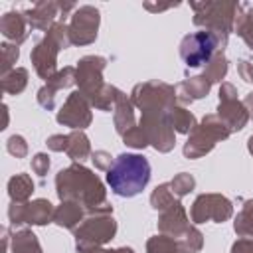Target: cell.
<instances>
[{"label": "cell", "instance_id": "13", "mask_svg": "<svg viewBox=\"0 0 253 253\" xmlns=\"http://www.w3.org/2000/svg\"><path fill=\"white\" fill-rule=\"evenodd\" d=\"M219 105H217V117L227 125L231 132L245 128L249 121V113L243 105V101L237 99V89L231 83H221L219 85Z\"/></svg>", "mask_w": 253, "mask_h": 253}, {"label": "cell", "instance_id": "29", "mask_svg": "<svg viewBox=\"0 0 253 253\" xmlns=\"http://www.w3.org/2000/svg\"><path fill=\"white\" fill-rule=\"evenodd\" d=\"M2 91L8 95H20L28 85V69L26 67H14L10 73L2 75Z\"/></svg>", "mask_w": 253, "mask_h": 253}, {"label": "cell", "instance_id": "12", "mask_svg": "<svg viewBox=\"0 0 253 253\" xmlns=\"http://www.w3.org/2000/svg\"><path fill=\"white\" fill-rule=\"evenodd\" d=\"M53 215H55V208L45 198H38L32 202H12L8 208V217L14 227L22 223L45 225L53 221Z\"/></svg>", "mask_w": 253, "mask_h": 253}, {"label": "cell", "instance_id": "5", "mask_svg": "<svg viewBox=\"0 0 253 253\" xmlns=\"http://www.w3.org/2000/svg\"><path fill=\"white\" fill-rule=\"evenodd\" d=\"M71 45V38H69V26L65 22H55L45 36L34 45L30 59L34 63L36 73L42 79H51L59 69H57V53L61 49H67Z\"/></svg>", "mask_w": 253, "mask_h": 253}, {"label": "cell", "instance_id": "27", "mask_svg": "<svg viewBox=\"0 0 253 253\" xmlns=\"http://www.w3.org/2000/svg\"><path fill=\"white\" fill-rule=\"evenodd\" d=\"M12 253H43L32 229H18L12 235Z\"/></svg>", "mask_w": 253, "mask_h": 253}, {"label": "cell", "instance_id": "7", "mask_svg": "<svg viewBox=\"0 0 253 253\" xmlns=\"http://www.w3.org/2000/svg\"><path fill=\"white\" fill-rule=\"evenodd\" d=\"M229 134H231V130L217 115H206L200 121V125H196V128L190 132L182 152L190 160L202 158L208 152H211L217 142L225 140Z\"/></svg>", "mask_w": 253, "mask_h": 253}, {"label": "cell", "instance_id": "24", "mask_svg": "<svg viewBox=\"0 0 253 253\" xmlns=\"http://www.w3.org/2000/svg\"><path fill=\"white\" fill-rule=\"evenodd\" d=\"M34 180L30 174H16L8 180V196L12 202H30V196L34 194Z\"/></svg>", "mask_w": 253, "mask_h": 253}, {"label": "cell", "instance_id": "19", "mask_svg": "<svg viewBox=\"0 0 253 253\" xmlns=\"http://www.w3.org/2000/svg\"><path fill=\"white\" fill-rule=\"evenodd\" d=\"M210 89H211V83H210L204 75H196V77L184 79L182 83L176 85V99H178V105L186 107V105H190L192 101L206 97V95L210 93Z\"/></svg>", "mask_w": 253, "mask_h": 253}, {"label": "cell", "instance_id": "43", "mask_svg": "<svg viewBox=\"0 0 253 253\" xmlns=\"http://www.w3.org/2000/svg\"><path fill=\"white\" fill-rule=\"evenodd\" d=\"M229 253H253V239L239 237V239L231 245V251H229Z\"/></svg>", "mask_w": 253, "mask_h": 253}, {"label": "cell", "instance_id": "21", "mask_svg": "<svg viewBox=\"0 0 253 253\" xmlns=\"http://www.w3.org/2000/svg\"><path fill=\"white\" fill-rule=\"evenodd\" d=\"M87 215V210L77 204V202H61V206L55 208V215H53V223L65 229H75Z\"/></svg>", "mask_w": 253, "mask_h": 253}, {"label": "cell", "instance_id": "40", "mask_svg": "<svg viewBox=\"0 0 253 253\" xmlns=\"http://www.w3.org/2000/svg\"><path fill=\"white\" fill-rule=\"evenodd\" d=\"M38 103L45 109V111H51L55 107V91L49 89L47 85H43L40 91H38Z\"/></svg>", "mask_w": 253, "mask_h": 253}, {"label": "cell", "instance_id": "34", "mask_svg": "<svg viewBox=\"0 0 253 253\" xmlns=\"http://www.w3.org/2000/svg\"><path fill=\"white\" fill-rule=\"evenodd\" d=\"M0 47H2V75H6L14 69V63L20 57V47L12 42H4Z\"/></svg>", "mask_w": 253, "mask_h": 253}, {"label": "cell", "instance_id": "22", "mask_svg": "<svg viewBox=\"0 0 253 253\" xmlns=\"http://www.w3.org/2000/svg\"><path fill=\"white\" fill-rule=\"evenodd\" d=\"M146 253H196L182 239H174L168 235H154L146 241Z\"/></svg>", "mask_w": 253, "mask_h": 253}, {"label": "cell", "instance_id": "26", "mask_svg": "<svg viewBox=\"0 0 253 253\" xmlns=\"http://www.w3.org/2000/svg\"><path fill=\"white\" fill-rule=\"evenodd\" d=\"M233 231L239 237L245 239H253V200H245L241 210L235 215L233 221Z\"/></svg>", "mask_w": 253, "mask_h": 253}, {"label": "cell", "instance_id": "39", "mask_svg": "<svg viewBox=\"0 0 253 253\" xmlns=\"http://www.w3.org/2000/svg\"><path fill=\"white\" fill-rule=\"evenodd\" d=\"M32 170H34V174H38V176L43 178L47 174V170H49V156L45 152L34 154V158H32Z\"/></svg>", "mask_w": 253, "mask_h": 253}, {"label": "cell", "instance_id": "36", "mask_svg": "<svg viewBox=\"0 0 253 253\" xmlns=\"http://www.w3.org/2000/svg\"><path fill=\"white\" fill-rule=\"evenodd\" d=\"M6 150H8L12 156H16V158H26V156H28V142H26L24 136L12 134V136L8 138V142H6Z\"/></svg>", "mask_w": 253, "mask_h": 253}, {"label": "cell", "instance_id": "6", "mask_svg": "<svg viewBox=\"0 0 253 253\" xmlns=\"http://www.w3.org/2000/svg\"><path fill=\"white\" fill-rule=\"evenodd\" d=\"M241 8V2H192L194 24L227 40Z\"/></svg>", "mask_w": 253, "mask_h": 253}, {"label": "cell", "instance_id": "28", "mask_svg": "<svg viewBox=\"0 0 253 253\" xmlns=\"http://www.w3.org/2000/svg\"><path fill=\"white\" fill-rule=\"evenodd\" d=\"M211 85L213 83H221V79L227 75V57L223 49H217L213 53V57L204 65V73H202Z\"/></svg>", "mask_w": 253, "mask_h": 253}, {"label": "cell", "instance_id": "4", "mask_svg": "<svg viewBox=\"0 0 253 253\" xmlns=\"http://www.w3.org/2000/svg\"><path fill=\"white\" fill-rule=\"evenodd\" d=\"M117 233V221L113 217V206L89 210L85 219L73 229L77 253H93L109 243Z\"/></svg>", "mask_w": 253, "mask_h": 253}, {"label": "cell", "instance_id": "15", "mask_svg": "<svg viewBox=\"0 0 253 253\" xmlns=\"http://www.w3.org/2000/svg\"><path fill=\"white\" fill-rule=\"evenodd\" d=\"M57 123L63 126H69L73 130H83L91 125L93 115H91V103L79 93L73 91L69 93L67 101L61 105V109L57 111Z\"/></svg>", "mask_w": 253, "mask_h": 253}, {"label": "cell", "instance_id": "2", "mask_svg": "<svg viewBox=\"0 0 253 253\" xmlns=\"http://www.w3.org/2000/svg\"><path fill=\"white\" fill-rule=\"evenodd\" d=\"M107 67V59L103 55H85L75 65V83L77 91L91 103V107L99 111H111L117 101L119 89L103 81V71Z\"/></svg>", "mask_w": 253, "mask_h": 253}, {"label": "cell", "instance_id": "37", "mask_svg": "<svg viewBox=\"0 0 253 253\" xmlns=\"http://www.w3.org/2000/svg\"><path fill=\"white\" fill-rule=\"evenodd\" d=\"M182 241L192 249V251H202V247H204V233L196 227V225H192L190 229H188V233L182 237Z\"/></svg>", "mask_w": 253, "mask_h": 253}, {"label": "cell", "instance_id": "45", "mask_svg": "<svg viewBox=\"0 0 253 253\" xmlns=\"http://www.w3.org/2000/svg\"><path fill=\"white\" fill-rule=\"evenodd\" d=\"M172 6H176V4H166V6H154V4H144V8L146 10H150V12H162V10H168V8H172Z\"/></svg>", "mask_w": 253, "mask_h": 253}, {"label": "cell", "instance_id": "10", "mask_svg": "<svg viewBox=\"0 0 253 253\" xmlns=\"http://www.w3.org/2000/svg\"><path fill=\"white\" fill-rule=\"evenodd\" d=\"M130 101L136 109L142 111H156V109H174L178 105L176 87L164 81H146L132 87Z\"/></svg>", "mask_w": 253, "mask_h": 253}, {"label": "cell", "instance_id": "47", "mask_svg": "<svg viewBox=\"0 0 253 253\" xmlns=\"http://www.w3.org/2000/svg\"><path fill=\"white\" fill-rule=\"evenodd\" d=\"M117 253H134V251H132L130 247H119V249H117Z\"/></svg>", "mask_w": 253, "mask_h": 253}, {"label": "cell", "instance_id": "1", "mask_svg": "<svg viewBox=\"0 0 253 253\" xmlns=\"http://www.w3.org/2000/svg\"><path fill=\"white\" fill-rule=\"evenodd\" d=\"M55 192L61 202H77L87 211L107 204L105 184L81 162H73L55 174Z\"/></svg>", "mask_w": 253, "mask_h": 253}, {"label": "cell", "instance_id": "48", "mask_svg": "<svg viewBox=\"0 0 253 253\" xmlns=\"http://www.w3.org/2000/svg\"><path fill=\"white\" fill-rule=\"evenodd\" d=\"M93 253H117V249H97V251H93Z\"/></svg>", "mask_w": 253, "mask_h": 253}, {"label": "cell", "instance_id": "33", "mask_svg": "<svg viewBox=\"0 0 253 253\" xmlns=\"http://www.w3.org/2000/svg\"><path fill=\"white\" fill-rule=\"evenodd\" d=\"M168 184H170V190H172V194H174L176 198H184V196H188V194L194 190L196 180H194L192 174L180 172V174H176Z\"/></svg>", "mask_w": 253, "mask_h": 253}, {"label": "cell", "instance_id": "35", "mask_svg": "<svg viewBox=\"0 0 253 253\" xmlns=\"http://www.w3.org/2000/svg\"><path fill=\"white\" fill-rule=\"evenodd\" d=\"M123 142H125L126 146H130V148H138V150H142V148L148 146V138H146L144 132L138 128V125H136L134 128H130L126 134H123Z\"/></svg>", "mask_w": 253, "mask_h": 253}, {"label": "cell", "instance_id": "41", "mask_svg": "<svg viewBox=\"0 0 253 253\" xmlns=\"http://www.w3.org/2000/svg\"><path fill=\"white\" fill-rule=\"evenodd\" d=\"M67 140H69L67 134H51V136L45 140V144H47V148L53 150V152H65V150H67Z\"/></svg>", "mask_w": 253, "mask_h": 253}, {"label": "cell", "instance_id": "23", "mask_svg": "<svg viewBox=\"0 0 253 253\" xmlns=\"http://www.w3.org/2000/svg\"><path fill=\"white\" fill-rule=\"evenodd\" d=\"M69 140H67V150L65 154L73 160V162H83L85 158H89L93 154L91 150V142L87 138V134L83 130H73L67 134Z\"/></svg>", "mask_w": 253, "mask_h": 253}, {"label": "cell", "instance_id": "42", "mask_svg": "<svg viewBox=\"0 0 253 253\" xmlns=\"http://www.w3.org/2000/svg\"><path fill=\"white\" fill-rule=\"evenodd\" d=\"M237 73L245 83H253V63L247 59H241L237 63Z\"/></svg>", "mask_w": 253, "mask_h": 253}, {"label": "cell", "instance_id": "31", "mask_svg": "<svg viewBox=\"0 0 253 253\" xmlns=\"http://www.w3.org/2000/svg\"><path fill=\"white\" fill-rule=\"evenodd\" d=\"M176 202H178V198L172 194L170 184H160V186H156V188L152 190V194H150V206H152L156 211H164V210H168L170 206H174Z\"/></svg>", "mask_w": 253, "mask_h": 253}, {"label": "cell", "instance_id": "11", "mask_svg": "<svg viewBox=\"0 0 253 253\" xmlns=\"http://www.w3.org/2000/svg\"><path fill=\"white\" fill-rule=\"evenodd\" d=\"M190 215L194 223H223L233 215V204L221 194H200L192 204Z\"/></svg>", "mask_w": 253, "mask_h": 253}, {"label": "cell", "instance_id": "14", "mask_svg": "<svg viewBox=\"0 0 253 253\" xmlns=\"http://www.w3.org/2000/svg\"><path fill=\"white\" fill-rule=\"evenodd\" d=\"M99 22H101V14L95 6H91V4L77 6V10L71 14V22H69L71 45H89V43H93L97 40Z\"/></svg>", "mask_w": 253, "mask_h": 253}, {"label": "cell", "instance_id": "8", "mask_svg": "<svg viewBox=\"0 0 253 253\" xmlns=\"http://www.w3.org/2000/svg\"><path fill=\"white\" fill-rule=\"evenodd\" d=\"M227 40L219 38L213 32L200 30L194 34H188L180 42V57L186 63V67H202L206 65L217 49H225Z\"/></svg>", "mask_w": 253, "mask_h": 253}, {"label": "cell", "instance_id": "9", "mask_svg": "<svg viewBox=\"0 0 253 253\" xmlns=\"http://www.w3.org/2000/svg\"><path fill=\"white\" fill-rule=\"evenodd\" d=\"M172 109H156V111H142L138 128L148 138V144L154 146L158 152H170L176 144V130L170 119Z\"/></svg>", "mask_w": 253, "mask_h": 253}, {"label": "cell", "instance_id": "32", "mask_svg": "<svg viewBox=\"0 0 253 253\" xmlns=\"http://www.w3.org/2000/svg\"><path fill=\"white\" fill-rule=\"evenodd\" d=\"M73 83H75V67H71V65H67V67L59 69L51 79H47V81H45V85H47L49 89H53L55 93H57V91H61V89L71 87Z\"/></svg>", "mask_w": 253, "mask_h": 253}, {"label": "cell", "instance_id": "18", "mask_svg": "<svg viewBox=\"0 0 253 253\" xmlns=\"http://www.w3.org/2000/svg\"><path fill=\"white\" fill-rule=\"evenodd\" d=\"M0 32L6 40H10L12 43L20 45L26 42L28 38V20L24 16V12H6L0 18Z\"/></svg>", "mask_w": 253, "mask_h": 253}, {"label": "cell", "instance_id": "44", "mask_svg": "<svg viewBox=\"0 0 253 253\" xmlns=\"http://www.w3.org/2000/svg\"><path fill=\"white\" fill-rule=\"evenodd\" d=\"M243 105H245V109L249 113V119H253V91L243 97Z\"/></svg>", "mask_w": 253, "mask_h": 253}, {"label": "cell", "instance_id": "20", "mask_svg": "<svg viewBox=\"0 0 253 253\" xmlns=\"http://www.w3.org/2000/svg\"><path fill=\"white\" fill-rule=\"evenodd\" d=\"M113 121H115V130L123 136L126 134L130 128L136 126L134 123V105L130 101V97H126L121 89L117 93V101H115V107H113Z\"/></svg>", "mask_w": 253, "mask_h": 253}, {"label": "cell", "instance_id": "25", "mask_svg": "<svg viewBox=\"0 0 253 253\" xmlns=\"http://www.w3.org/2000/svg\"><path fill=\"white\" fill-rule=\"evenodd\" d=\"M233 32L247 43V47L253 51V6L243 4L239 16L235 18Z\"/></svg>", "mask_w": 253, "mask_h": 253}, {"label": "cell", "instance_id": "30", "mask_svg": "<svg viewBox=\"0 0 253 253\" xmlns=\"http://www.w3.org/2000/svg\"><path fill=\"white\" fill-rule=\"evenodd\" d=\"M170 119H172V126L176 132H182V134H190L194 128H196V117L192 111H188L186 107L182 105H176L172 111H170Z\"/></svg>", "mask_w": 253, "mask_h": 253}, {"label": "cell", "instance_id": "17", "mask_svg": "<svg viewBox=\"0 0 253 253\" xmlns=\"http://www.w3.org/2000/svg\"><path fill=\"white\" fill-rule=\"evenodd\" d=\"M57 12H59V2H53V0H40L36 2L30 10L24 12L26 20H28V26L32 30H42V32H47L57 20Z\"/></svg>", "mask_w": 253, "mask_h": 253}, {"label": "cell", "instance_id": "38", "mask_svg": "<svg viewBox=\"0 0 253 253\" xmlns=\"http://www.w3.org/2000/svg\"><path fill=\"white\" fill-rule=\"evenodd\" d=\"M91 160H93V164H95L97 170H105V172H109V168H111L113 162H115V158H113L107 150H95V152L91 154Z\"/></svg>", "mask_w": 253, "mask_h": 253}, {"label": "cell", "instance_id": "16", "mask_svg": "<svg viewBox=\"0 0 253 253\" xmlns=\"http://www.w3.org/2000/svg\"><path fill=\"white\" fill-rule=\"evenodd\" d=\"M192 227L190 219H188V213L184 210V206L180 204V200L170 206L168 210L160 211V217H158V231L162 235H168V237H174V239H182L188 229Z\"/></svg>", "mask_w": 253, "mask_h": 253}, {"label": "cell", "instance_id": "3", "mask_svg": "<svg viewBox=\"0 0 253 253\" xmlns=\"http://www.w3.org/2000/svg\"><path fill=\"white\" fill-rule=\"evenodd\" d=\"M150 182V164L142 154L125 152L119 154L107 172V184L113 194L121 198H132L140 194Z\"/></svg>", "mask_w": 253, "mask_h": 253}, {"label": "cell", "instance_id": "46", "mask_svg": "<svg viewBox=\"0 0 253 253\" xmlns=\"http://www.w3.org/2000/svg\"><path fill=\"white\" fill-rule=\"evenodd\" d=\"M247 150L251 152V156H253V134L247 138Z\"/></svg>", "mask_w": 253, "mask_h": 253}]
</instances>
